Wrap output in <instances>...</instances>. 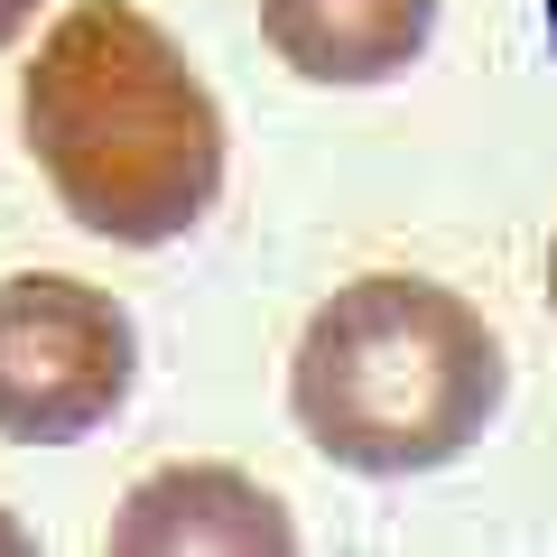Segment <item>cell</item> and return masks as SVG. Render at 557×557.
I'll use <instances>...</instances> for the list:
<instances>
[{
    "instance_id": "cell-1",
    "label": "cell",
    "mask_w": 557,
    "mask_h": 557,
    "mask_svg": "<svg viewBox=\"0 0 557 557\" xmlns=\"http://www.w3.org/2000/svg\"><path fill=\"white\" fill-rule=\"evenodd\" d=\"M28 159L102 242L159 251L223 196V102L149 10L75 0L20 75Z\"/></svg>"
},
{
    "instance_id": "cell-7",
    "label": "cell",
    "mask_w": 557,
    "mask_h": 557,
    "mask_svg": "<svg viewBox=\"0 0 557 557\" xmlns=\"http://www.w3.org/2000/svg\"><path fill=\"white\" fill-rule=\"evenodd\" d=\"M548 317H557V233H548Z\"/></svg>"
},
{
    "instance_id": "cell-9",
    "label": "cell",
    "mask_w": 557,
    "mask_h": 557,
    "mask_svg": "<svg viewBox=\"0 0 557 557\" xmlns=\"http://www.w3.org/2000/svg\"><path fill=\"white\" fill-rule=\"evenodd\" d=\"M548 47H557V0H548Z\"/></svg>"
},
{
    "instance_id": "cell-5",
    "label": "cell",
    "mask_w": 557,
    "mask_h": 557,
    "mask_svg": "<svg viewBox=\"0 0 557 557\" xmlns=\"http://www.w3.org/2000/svg\"><path fill=\"white\" fill-rule=\"evenodd\" d=\"M260 38L307 84H391L428 57L437 0H260Z\"/></svg>"
},
{
    "instance_id": "cell-2",
    "label": "cell",
    "mask_w": 557,
    "mask_h": 557,
    "mask_svg": "<svg viewBox=\"0 0 557 557\" xmlns=\"http://www.w3.org/2000/svg\"><path fill=\"white\" fill-rule=\"evenodd\" d=\"M511 362L474 298L446 278L372 270L344 278L288 354V418L344 474H437L502 418Z\"/></svg>"
},
{
    "instance_id": "cell-6",
    "label": "cell",
    "mask_w": 557,
    "mask_h": 557,
    "mask_svg": "<svg viewBox=\"0 0 557 557\" xmlns=\"http://www.w3.org/2000/svg\"><path fill=\"white\" fill-rule=\"evenodd\" d=\"M28 20H38V0H0V47L20 38V28H28Z\"/></svg>"
},
{
    "instance_id": "cell-4",
    "label": "cell",
    "mask_w": 557,
    "mask_h": 557,
    "mask_svg": "<svg viewBox=\"0 0 557 557\" xmlns=\"http://www.w3.org/2000/svg\"><path fill=\"white\" fill-rule=\"evenodd\" d=\"M112 548L131 557H186V548H298V520L270 483L242 465H168V474L131 483L112 511Z\"/></svg>"
},
{
    "instance_id": "cell-3",
    "label": "cell",
    "mask_w": 557,
    "mask_h": 557,
    "mask_svg": "<svg viewBox=\"0 0 557 557\" xmlns=\"http://www.w3.org/2000/svg\"><path fill=\"white\" fill-rule=\"evenodd\" d=\"M139 325L112 288L65 270L0 278V437L10 446H84L131 409Z\"/></svg>"
},
{
    "instance_id": "cell-8",
    "label": "cell",
    "mask_w": 557,
    "mask_h": 557,
    "mask_svg": "<svg viewBox=\"0 0 557 557\" xmlns=\"http://www.w3.org/2000/svg\"><path fill=\"white\" fill-rule=\"evenodd\" d=\"M20 539H28V530H20V520H0V548H20Z\"/></svg>"
}]
</instances>
